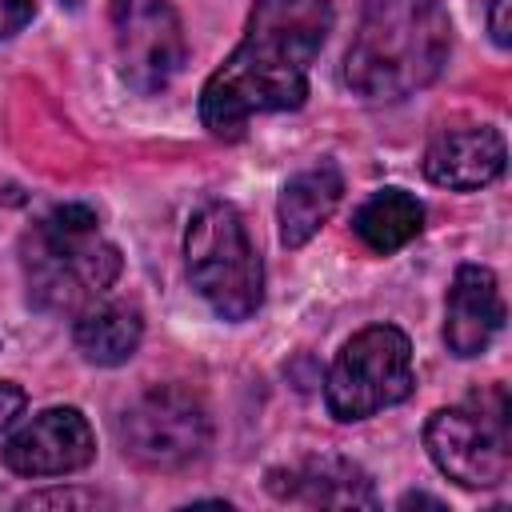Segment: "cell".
<instances>
[{"label": "cell", "mask_w": 512, "mask_h": 512, "mask_svg": "<svg viewBox=\"0 0 512 512\" xmlns=\"http://www.w3.org/2000/svg\"><path fill=\"white\" fill-rule=\"evenodd\" d=\"M96 456V436L80 408H44L24 420L0 448L4 468L16 476H64L88 468Z\"/></svg>", "instance_id": "obj_9"}, {"label": "cell", "mask_w": 512, "mask_h": 512, "mask_svg": "<svg viewBox=\"0 0 512 512\" xmlns=\"http://www.w3.org/2000/svg\"><path fill=\"white\" fill-rule=\"evenodd\" d=\"M20 408H24V388L12 380H0V432L20 416Z\"/></svg>", "instance_id": "obj_19"}, {"label": "cell", "mask_w": 512, "mask_h": 512, "mask_svg": "<svg viewBox=\"0 0 512 512\" xmlns=\"http://www.w3.org/2000/svg\"><path fill=\"white\" fill-rule=\"evenodd\" d=\"M424 448L432 464L460 488H496L512 472L508 388L492 384L428 416Z\"/></svg>", "instance_id": "obj_5"}, {"label": "cell", "mask_w": 512, "mask_h": 512, "mask_svg": "<svg viewBox=\"0 0 512 512\" xmlns=\"http://www.w3.org/2000/svg\"><path fill=\"white\" fill-rule=\"evenodd\" d=\"M116 436L128 460L152 472H176L200 460L212 444V420L200 396L176 384H156L144 396H136L120 420Z\"/></svg>", "instance_id": "obj_7"}, {"label": "cell", "mask_w": 512, "mask_h": 512, "mask_svg": "<svg viewBox=\"0 0 512 512\" xmlns=\"http://www.w3.org/2000/svg\"><path fill=\"white\" fill-rule=\"evenodd\" d=\"M344 200V176L336 164H316L296 172L276 200V220H280V240L284 248H300L308 244L320 224L340 208Z\"/></svg>", "instance_id": "obj_13"}, {"label": "cell", "mask_w": 512, "mask_h": 512, "mask_svg": "<svg viewBox=\"0 0 512 512\" xmlns=\"http://www.w3.org/2000/svg\"><path fill=\"white\" fill-rule=\"evenodd\" d=\"M332 20V0H256L244 40L200 92L204 128L232 140L260 112L300 108L308 96V68L332 32Z\"/></svg>", "instance_id": "obj_1"}, {"label": "cell", "mask_w": 512, "mask_h": 512, "mask_svg": "<svg viewBox=\"0 0 512 512\" xmlns=\"http://www.w3.org/2000/svg\"><path fill=\"white\" fill-rule=\"evenodd\" d=\"M184 268L220 320H248L264 300V264L236 204L208 200L184 228Z\"/></svg>", "instance_id": "obj_4"}, {"label": "cell", "mask_w": 512, "mask_h": 512, "mask_svg": "<svg viewBox=\"0 0 512 512\" xmlns=\"http://www.w3.org/2000/svg\"><path fill=\"white\" fill-rule=\"evenodd\" d=\"M268 492L304 508H376L372 476L348 456H304L268 472Z\"/></svg>", "instance_id": "obj_10"}, {"label": "cell", "mask_w": 512, "mask_h": 512, "mask_svg": "<svg viewBox=\"0 0 512 512\" xmlns=\"http://www.w3.org/2000/svg\"><path fill=\"white\" fill-rule=\"evenodd\" d=\"M504 164H508V144L488 124L444 128L424 148V176L436 188H456V192L484 188L504 172Z\"/></svg>", "instance_id": "obj_11"}, {"label": "cell", "mask_w": 512, "mask_h": 512, "mask_svg": "<svg viewBox=\"0 0 512 512\" xmlns=\"http://www.w3.org/2000/svg\"><path fill=\"white\" fill-rule=\"evenodd\" d=\"M20 268L32 308L80 316L88 304L108 296L124 260L120 248L100 236V220L88 204H60L24 232Z\"/></svg>", "instance_id": "obj_3"}, {"label": "cell", "mask_w": 512, "mask_h": 512, "mask_svg": "<svg viewBox=\"0 0 512 512\" xmlns=\"http://www.w3.org/2000/svg\"><path fill=\"white\" fill-rule=\"evenodd\" d=\"M100 504L96 492H72V488H52V492H32L16 508H92Z\"/></svg>", "instance_id": "obj_16"}, {"label": "cell", "mask_w": 512, "mask_h": 512, "mask_svg": "<svg viewBox=\"0 0 512 512\" xmlns=\"http://www.w3.org/2000/svg\"><path fill=\"white\" fill-rule=\"evenodd\" d=\"M452 52V20L440 0H360L344 56V84L360 100H404L428 88Z\"/></svg>", "instance_id": "obj_2"}, {"label": "cell", "mask_w": 512, "mask_h": 512, "mask_svg": "<svg viewBox=\"0 0 512 512\" xmlns=\"http://www.w3.org/2000/svg\"><path fill=\"white\" fill-rule=\"evenodd\" d=\"M504 324V300H500V284L492 276V268L484 264H460L448 288V304H444V344L452 356L468 360L480 356L492 336Z\"/></svg>", "instance_id": "obj_12"}, {"label": "cell", "mask_w": 512, "mask_h": 512, "mask_svg": "<svg viewBox=\"0 0 512 512\" xmlns=\"http://www.w3.org/2000/svg\"><path fill=\"white\" fill-rule=\"evenodd\" d=\"M420 228H424V204L404 188H380L352 212V232L360 236L364 248L380 256L416 240Z\"/></svg>", "instance_id": "obj_15"}, {"label": "cell", "mask_w": 512, "mask_h": 512, "mask_svg": "<svg viewBox=\"0 0 512 512\" xmlns=\"http://www.w3.org/2000/svg\"><path fill=\"white\" fill-rule=\"evenodd\" d=\"M108 16L124 84L140 96L164 92L188 60L184 24L172 0H112Z\"/></svg>", "instance_id": "obj_8"}, {"label": "cell", "mask_w": 512, "mask_h": 512, "mask_svg": "<svg viewBox=\"0 0 512 512\" xmlns=\"http://www.w3.org/2000/svg\"><path fill=\"white\" fill-rule=\"evenodd\" d=\"M416 504H424V508H444V500L424 496V492H408V496H400V508H416Z\"/></svg>", "instance_id": "obj_20"}, {"label": "cell", "mask_w": 512, "mask_h": 512, "mask_svg": "<svg viewBox=\"0 0 512 512\" xmlns=\"http://www.w3.org/2000/svg\"><path fill=\"white\" fill-rule=\"evenodd\" d=\"M416 388L412 344L396 324H368L360 328L332 360L324 376V404L336 420H368Z\"/></svg>", "instance_id": "obj_6"}, {"label": "cell", "mask_w": 512, "mask_h": 512, "mask_svg": "<svg viewBox=\"0 0 512 512\" xmlns=\"http://www.w3.org/2000/svg\"><path fill=\"white\" fill-rule=\"evenodd\" d=\"M140 336H144V320L124 300H96V304H88L76 316V328H72V340H76L80 356L88 364H104V368L124 364L140 348Z\"/></svg>", "instance_id": "obj_14"}, {"label": "cell", "mask_w": 512, "mask_h": 512, "mask_svg": "<svg viewBox=\"0 0 512 512\" xmlns=\"http://www.w3.org/2000/svg\"><path fill=\"white\" fill-rule=\"evenodd\" d=\"M508 8H512V0H492V4H488V32H492V40H496L500 48H508V44H512Z\"/></svg>", "instance_id": "obj_18"}, {"label": "cell", "mask_w": 512, "mask_h": 512, "mask_svg": "<svg viewBox=\"0 0 512 512\" xmlns=\"http://www.w3.org/2000/svg\"><path fill=\"white\" fill-rule=\"evenodd\" d=\"M36 12V0H0V40L16 36Z\"/></svg>", "instance_id": "obj_17"}]
</instances>
